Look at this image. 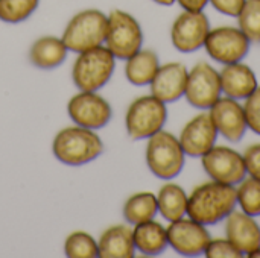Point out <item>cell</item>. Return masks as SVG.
I'll use <instances>...</instances> for the list:
<instances>
[{"instance_id":"cell-9","label":"cell","mask_w":260,"mask_h":258,"mask_svg":"<svg viewBox=\"0 0 260 258\" xmlns=\"http://www.w3.org/2000/svg\"><path fill=\"white\" fill-rule=\"evenodd\" d=\"M222 96L219 71L207 62H198L189 71L184 97L197 109L209 111Z\"/></svg>"},{"instance_id":"cell-15","label":"cell","mask_w":260,"mask_h":258,"mask_svg":"<svg viewBox=\"0 0 260 258\" xmlns=\"http://www.w3.org/2000/svg\"><path fill=\"white\" fill-rule=\"evenodd\" d=\"M209 114L218 129V134L222 135L227 141L238 143L245 137L248 125L244 106L239 103V100L221 96L209 109Z\"/></svg>"},{"instance_id":"cell-28","label":"cell","mask_w":260,"mask_h":258,"mask_svg":"<svg viewBox=\"0 0 260 258\" xmlns=\"http://www.w3.org/2000/svg\"><path fill=\"white\" fill-rule=\"evenodd\" d=\"M40 0H0V20L17 24L27 20L38 8Z\"/></svg>"},{"instance_id":"cell-23","label":"cell","mask_w":260,"mask_h":258,"mask_svg":"<svg viewBox=\"0 0 260 258\" xmlns=\"http://www.w3.org/2000/svg\"><path fill=\"white\" fill-rule=\"evenodd\" d=\"M187 201L189 195L181 186L175 182H168L158 190L157 195L158 213L168 222L183 219L187 216Z\"/></svg>"},{"instance_id":"cell-22","label":"cell","mask_w":260,"mask_h":258,"mask_svg":"<svg viewBox=\"0 0 260 258\" xmlns=\"http://www.w3.org/2000/svg\"><path fill=\"white\" fill-rule=\"evenodd\" d=\"M160 65L161 64L158 55L154 50L140 49L137 53L126 59L125 76L129 84L136 87H145L151 84Z\"/></svg>"},{"instance_id":"cell-25","label":"cell","mask_w":260,"mask_h":258,"mask_svg":"<svg viewBox=\"0 0 260 258\" xmlns=\"http://www.w3.org/2000/svg\"><path fill=\"white\" fill-rule=\"evenodd\" d=\"M236 195L241 211L253 217L260 216V179L247 175L236 186Z\"/></svg>"},{"instance_id":"cell-8","label":"cell","mask_w":260,"mask_h":258,"mask_svg":"<svg viewBox=\"0 0 260 258\" xmlns=\"http://www.w3.org/2000/svg\"><path fill=\"white\" fill-rule=\"evenodd\" d=\"M250 46L251 41L239 27L235 26L210 29L204 43V49L209 56L222 65L241 62L248 55Z\"/></svg>"},{"instance_id":"cell-11","label":"cell","mask_w":260,"mask_h":258,"mask_svg":"<svg viewBox=\"0 0 260 258\" xmlns=\"http://www.w3.org/2000/svg\"><path fill=\"white\" fill-rule=\"evenodd\" d=\"M210 29L204 11H183L172 23L171 41L178 52L192 53L204 47Z\"/></svg>"},{"instance_id":"cell-33","label":"cell","mask_w":260,"mask_h":258,"mask_svg":"<svg viewBox=\"0 0 260 258\" xmlns=\"http://www.w3.org/2000/svg\"><path fill=\"white\" fill-rule=\"evenodd\" d=\"M183 11H204L209 5V0H177Z\"/></svg>"},{"instance_id":"cell-17","label":"cell","mask_w":260,"mask_h":258,"mask_svg":"<svg viewBox=\"0 0 260 258\" xmlns=\"http://www.w3.org/2000/svg\"><path fill=\"white\" fill-rule=\"evenodd\" d=\"M225 237L244 255H248L260 246V225L256 217L235 210L225 219Z\"/></svg>"},{"instance_id":"cell-18","label":"cell","mask_w":260,"mask_h":258,"mask_svg":"<svg viewBox=\"0 0 260 258\" xmlns=\"http://www.w3.org/2000/svg\"><path fill=\"white\" fill-rule=\"evenodd\" d=\"M222 93L227 97L236 99V100H245L257 87V76L253 71V68L247 64L235 62L227 64L219 71Z\"/></svg>"},{"instance_id":"cell-29","label":"cell","mask_w":260,"mask_h":258,"mask_svg":"<svg viewBox=\"0 0 260 258\" xmlns=\"http://www.w3.org/2000/svg\"><path fill=\"white\" fill-rule=\"evenodd\" d=\"M204 255L207 258H241L244 254L225 237V239H210Z\"/></svg>"},{"instance_id":"cell-34","label":"cell","mask_w":260,"mask_h":258,"mask_svg":"<svg viewBox=\"0 0 260 258\" xmlns=\"http://www.w3.org/2000/svg\"><path fill=\"white\" fill-rule=\"evenodd\" d=\"M155 2L157 5H161V6H172L177 0H152Z\"/></svg>"},{"instance_id":"cell-27","label":"cell","mask_w":260,"mask_h":258,"mask_svg":"<svg viewBox=\"0 0 260 258\" xmlns=\"http://www.w3.org/2000/svg\"><path fill=\"white\" fill-rule=\"evenodd\" d=\"M238 27L253 43H260V0H245L238 14Z\"/></svg>"},{"instance_id":"cell-24","label":"cell","mask_w":260,"mask_h":258,"mask_svg":"<svg viewBox=\"0 0 260 258\" xmlns=\"http://www.w3.org/2000/svg\"><path fill=\"white\" fill-rule=\"evenodd\" d=\"M123 217L129 225H139L155 219L158 214L157 195L151 192H139L129 196L123 204Z\"/></svg>"},{"instance_id":"cell-3","label":"cell","mask_w":260,"mask_h":258,"mask_svg":"<svg viewBox=\"0 0 260 258\" xmlns=\"http://www.w3.org/2000/svg\"><path fill=\"white\" fill-rule=\"evenodd\" d=\"M107 29L108 15L99 9L90 8L79 11L69 20L61 38L69 52L81 53L104 46Z\"/></svg>"},{"instance_id":"cell-13","label":"cell","mask_w":260,"mask_h":258,"mask_svg":"<svg viewBox=\"0 0 260 258\" xmlns=\"http://www.w3.org/2000/svg\"><path fill=\"white\" fill-rule=\"evenodd\" d=\"M166 231H168L169 246L177 254L184 257L204 255V251L212 239L206 225L187 216L175 222H169Z\"/></svg>"},{"instance_id":"cell-5","label":"cell","mask_w":260,"mask_h":258,"mask_svg":"<svg viewBox=\"0 0 260 258\" xmlns=\"http://www.w3.org/2000/svg\"><path fill=\"white\" fill-rule=\"evenodd\" d=\"M145 158L151 173L163 181L177 178L186 163V154L180 140L165 129L148 138Z\"/></svg>"},{"instance_id":"cell-35","label":"cell","mask_w":260,"mask_h":258,"mask_svg":"<svg viewBox=\"0 0 260 258\" xmlns=\"http://www.w3.org/2000/svg\"><path fill=\"white\" fill-rule=\"evenodd\" d=\"M247 257H250V258H260V246L257 248V249H254L253 252H250Z\"/></svg>"},{"instance_id":"cell-16","label":"cell","mask_w":260,"mask_h":258,"mask_svg":"<svg viewBox=\"0 0 260 258\" xmlns=\"http://www.w3.org/2000/svg\"><path fill=\"white\" fill-rule=\"evenodd\" d=\"M189 70L181 62H168L160 65L154 79L151 81V94L161 102L172 103L184 96Z\"/></svg>"},{"instance_id":"cell-19","label":"cell","mask_w":260,"mask_h":258,"mask_svg":"<svg viewBox=\"0 0 260 258\" xmlns=\"http://www.w3.org/2000/svg\"><path fill=\"white\" fill-rule=\"evenodd\" d=\"M98 246L101 258H133L136 255L133 228L128 225H113L107 228L101 234Z\"/></svg>"},{"instance_id":"cell-26","label":"cell","mask_w":260,"mask_h":258,"mask_svg":"<svg viewBox=\"0 0 260 258\" xmlns=\"http://www.w3.org/2000/svg\"><path fill=\"white\" fill-rule=\"evenodd\" d=\"M64 254L69 258H96L99 257V246L91 234L73 231L64 242Z\"/></svg>"},{"instance_id":"cell-6","label":"cell","mask_w":260,"mask_h":258,"mask_svg":"<svg viewBox=\"0 0 260 258\" xmlns=\"http://www.w3.org/2000/svg\"><path fill=\"white\" fill-rule=\"evenodd\" d=\"M168 120V106L152 94L133 100L125 114V128L133 140H148L160 132Z\"/></svg>"},{"instance_id":"cell-30","label":"cell","mask_w":260,"mask_h":258,"mask_svg":"<svg viewBox=\"0 0 260 258\" xmlns=\"http://www.w3.org/2000/svg\"><path fill=\"white\" fill-rule=\"evenodd\" d=\"M244 113L248 129L260 135V87H257L244 102Z\"/></svg>"},{"instance_id":"cell-21","label":"cell","mask_w":260,"mask_h":258,"mask_svg":"<svg viewBox=\"0 0 260 258\" xmlns=\"http://www.w3.org/2000/svg\"><path fill=\"white\" fill-rule=\"evenodd\" d=\"M133 239H134L136 251H139L146 257L160 255L169 246L166 228L160 222H155L154 219L134 225Z\"/></svg>"},{"instance_id":"cell-12","label":"cell","mask_w":260,"mask_h":258,"mask_svg":"<svg viewBox=\"0 0 260 258\" xmlns=\"http://www.w3.org/2000/svg\"><path fill=\"white\" fill-rule=\"evenodd\" d=\"M203 169L210 179L238 186L247 176V167L242 154L229 146H213L201 157Z\"/></svg>"},{"instance_id":"cell-20","label":"cell","mask_w":260,"mask_h":258,"mask_svg":"<svg viewBox=\"0 0 260 258\" xmlns=\"http://www.w3.org/2000/svg\"><path fill=\"white\" fill-rule=\"evenodd\" d=\"M69 49L62 38L44 35L34 41L29 50V61L40 70H53L59 67L67 58Z\"/></svg>"},{"instance_id":"cell-4","label":"cell","mask_w":260,"mask_h":258,"mask_svg":"<svg viewBox=\"0 0 260 258\" xmlns=\"http://www.w3.org/2000/svg\"><path fill=\"white\" fill-rule=\"evenodd\" d=\"M114 68V55L105 46H99L78 53L72 67V79L79 91H99L110 82Z\"/></svg>"},{"instance_id":"cell-7","label":"cell","mask_w":260,"mask_h":258,"mask_svg":"<svg viewBox=\"0 0 260 258\" xmlns=\"http://www.w3.org/2000/svg\"><path fill=\"white\" fill-rule=\"evenodd\" d=\"M104 46L116 59L126 61L143 46V30L134 15L122 9L108 14V29Z\"/></svg>"},{"instance_id":"cell-2","label":"cell","mask_w":260,"mask_h":258,"mask_svg":"<svg viewBox=\"0 0 260 258\" xmlns=\"http://www.w3.org/2000/svg\"><path fill=\"white\" fill-rule=\"evenodd\" d=\"M52 152L55 158L72 167L85 166L104 152V141L96 131L78 125L62 128L53 138Z\"/></svg>"},{"instance_id":"cell-32","label":"cell","mask_w":260,"mask_h":258,"mask_svg":"<svg viewBox=\"0 0 260 258\" xmlns=\"http://www.w3.org/2000/svg\"><path fill=\"white\" fill-rule=\"evenodd\" d=\"M209 3L227 17H238L245 0H209Z\"/></svg>"},{"instance_id":"cell-10","label":"cell","mask_w":260,"mask_h":258,"mask_svg":"<svg viewBox=\"0 0 260 258\" xmlns=\"http://www.w3.org/2000/svg\"><path fill=\"white\" fill-rule=\"evenodd\" d=\"M67 113L75 125L93 131L105 128L113 117L111 105L98 91H79L72 96Z\"/></svg>"},{"instance_id":"cell-1","label":"cell","mask_w":260,"mask_h":258,"mask_svg":"<svg viewBox=\"0 0 260 258\" xmlns=\"http://www.w3.org/2000/svg\"><path fill=\"white\" fill-rule=\"evenodd\" d=\"M238 207L236 186L210 179L192 190L187 201V217L210 227L229 217Z\"/></svg>"},{"instance_id":"cell-31","label":"cell","mask_w":260,"mask_h":258,"mask_svg":"<svg viewBox=\"0 0 260 258\" xmlns=\"http://www.w3.org/2000/svg\"><path fill=\"white\" fill-rule=\"evenodd\" d=\"M242 157L245 161L247 175L260 179V144H253L247 148Z\"/></svg>"},{"instance_id":"cell-14","label":"cell","mask_w":260,"mask_h":258,"mask_svg":"<svg viewBox=\"0 0 260 258\" xmlns=\"http://www.w3.org/2000/svg\"><path fill=\"white\" fill-rule=\"evenodd\" d=\"M218 135V129L210 114L200 113L184 125L178 140L186 157L201 158L216 144Z\"/></svg>"}]
</instances>
